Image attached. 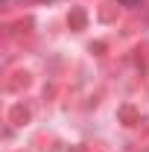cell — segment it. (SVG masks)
Here are the masks:
<instances>
[{"mask_svg":"<svg viewBox=\"0 0 149 152\" xmlns=\"http://www.w3.org/2000/svg\"><path fill=\"white\" fill-rule=\"evenodd\" d=\"M120 3H126V6H134V3H137V0H120Z\"/></svg>","mask_w":149,"mask_h":152,"instance_id":"1","label":"cell"}]
</instances>
